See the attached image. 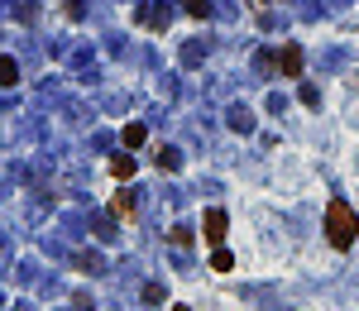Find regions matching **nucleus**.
I'll return each instance as SVG.
<instances>
[{"label": "nucleus", "mask_w": 359, "mask_h": 311, "mask_svg": "<svg viewBox=\"0 0 359 311\" xmlns=\"http://www.w3.org/2000/svg\"><path fill=\"white\" fill-rule=\"evenodd\" d=\"M355 235H359V215H355V206L336 197V202L326 206V239H331L336 249H350V244H355Z\"/></svg>", "instance_id": "nucleus-1"}, {"label": "nucleus", "mask_w": 359, "mask_h": 311, "mask_svg": "<svg viewBox=\"0 0 359 311\" xmlns=\"http://www.w3.org/2000/svg\"><path fill=\"white\" fill-rule=\"evenodd\" d=\"M201 235H206V244L216 249V244H225V211L211 206L206 215H201Z\"/></svg>", "instance_id": "nucleus-2"}, {"label": "nucleus", "mask_w": 359, "mask_h": 311, "mask_svg": "<svg viewBox=\"0 0 359 311\" xmlns=\"http://www.w3.org/2000/svg\"><path fill=\"white\" fill-rule=\"evenodd\" d=\"M278 72H283V77H302V48H297V43H283V53H278Z\"/></svg>", "instance_id": "nucleus-3"}, {"label": "nucleus", "mask_w": 359, "mask_h": 311, "mask_svg": "<svg viewBox=\"0 0 359 311\" xmlns=\"http://www.w3.org/2000/svg\"><path fill=\"white\" fill-rule=\"evenodd\" d=\"M110 211H115L120 220H134V197H130V192H115V197H110Z\"/></svg>", "instance_id": "nucleus-4"}, {"label": "nucleus", "mask_w": 359, "mask_h": 311, "mask_svg": "<svg viewBox=\"0 0 359 311\" xmlns=\"http://www.w3.org/2000/svg\"><path fill=\"white\" fill-rule=\"evenodd\" d=\"M110 173L125 182V178H134V153H120V158H110Z\"/></svg>", "instance_id": "nucleus-5"}, {"label": "nucleus", "mask_w": 359, "mask_h": 311, "mask_svg": "<svg viewBox=\"0 0 359 311\" xmlns=\"http://www.w3.org/2000/svg\"><path fill=\"white\" fill-rule=\"evenodd\" d=\"M211 268H216V273H230V268H235L230 249H220V244H216V254H211Z\"/></svg>", "instance_id": "nucleus-6"}, {"label": "nucleus", "mask_w": 359, "mask_h": 311, "mask_svg": "<svg viewBox=\"0 0 359 311\" xmlns=\"http://www.w3.org/2000/svg\"><path fill=\"white\" fill-rule=\"evenodd\" d=\"M19 82V67H14V58H0V87H14Z\"/></svg>", "instance_id": "nucleus-7"}, {"label": "nucleus", "mask_w": 359, "mask_h": 311, "mask_svg": "<svg viewBox=\"0 0 359 311\" xmlns=\"http://www.w3.org/2000/svg\"><path fill=\"white\" fill-rule=\"evenodd\" d=\"M149 134H144V125H125V149H139Z\"/></svg>", "instance_id": "nucleus-8"}, {"label": "nucleus", "mask_w": 359, "mask_h": 311, "mask_svg": "<svg viewBox=\"0 0 359 311\" xmlns=\"http://www.w3.org/2000/svg\"><path fill=\"white\" fill-rule=\"evenodd\" d=\"M182 10H187L192 19H206V14H211V0H182Z\"/></svg>", "instance_id": "nucleus-9"}, {"label": "nucleus", "mask_w": 359, "mask_h": 311, "mask_svg": "<svg viewBox=\"0 0 359 311\" xmlns=\"http://www.w3.org/2000/svg\"><path fill=\"white\" fill-rule=\"evenodd\" d=\"M178 163H182V158H178V149H158V168H163V173H173Z\"/></svg>", "instance_id": "nucleus-10"}, {"label": "nucleus", "mask_w": 359, "mask_h": 311, "mask_svg": "<svg viewBox=\"0 0 359 311\" xmlns=\"http://www.w3.org/2000/svg\"><path fill=\"white\" fill-rule=\"evenodd\" d=\"M173 244H178V249H192V244H196V235H192L187 225H178V230H173Z\"/></svg>", "instance_id": "nucleus-11"}, {"label": "nucleus", "mask_w": 359, "mask_h": 311, "mask_svg": "<svg viewBox=\"0 0 359 311\" xmlns=\"http://www.w3.org/2000/svg\"><path fill=\"white\" fill-rule=\"evenodd\" d=\"M230 129H254V120H249V110H235V115H230Z\"/></svg>", "instance_id": "nucleus-12"}, {"label": "nucleus", "mask_w": 359, "mask_h": 311, "mask_svg": "<svg viewBox=\"0 0 359 311\" xmlns=\"http://www.w3.org/2000/svg\"><path fill=\"white\" fill-rule=\"evenodd\" d=\"M316 101H321V92H316V87L307 82V87H302V105H316Z\"/></svg>", "instance_id": "nucleus-13"}, {"label": "nucleus", "mask_w": 359, "mask_h": 311, "mask_svg": "<svg viewBox=\"0 0 359 311\" xmlns=\"http://www.w3.org/2000/svg\"><path fill=\"white\" fill-rule=\"evenodd\" d=\"M68 14L77 19V14H82V0H68Z\"/></svg>", "instance_id": "nucleus-14"}, {"label": "nucleus", "mask_w": 359, "mask_h": 311, "mask_svg": "<svg viewBox=\"0 0 359 311\" xmlns=\"http://www.w3.org/2000/svg\"><path fill=\"white\" fill-rule=\"evenodd\" d=\"M173 311H192V307H173Z\"/></svg>", "instance_id": "nucleus-15"}]
</instances>
